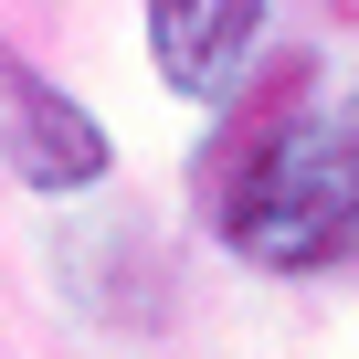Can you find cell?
Instances as JSON below:
<instances>
[{
    "label": "cell",
    "instance_id": "cell-1",
    "mask_svg": "<svg viewBox=\"0 0 359 359\" xmlns=\"http://www.w3.org/2000/svg\"><path fill=\"white\" fill-rule=\"evenodd\" d=\"M233 254L264 275H317V264H359V106L285 127L222 212Z\"/></svg>",
    "mask_w": 359,
    "mask_h": 359
},
{
    "label": "cell",
    "instance_id": "cell-2",
    "mask_svg": "<svg viewBox=\"0 0 359 359\" xmlns=\"http://www.w3.org/2000/svg\"><path fill=\"white\" fill-rule=\"evenodd\" d=\"M148 32H158V74L180 95H201V106H222L264 64V11L254 0H158Z\"/></svg>",
    "mask_w": 359,
    "mask_h": 359
},
{
    "label": "cell",
    "instance_id": "cell-3",
    "mask_svg": "<svg viewBox=\"0 0 359 359\" xmlns=\"http://www.w3.org/2000/svg\"><path fill=\"white\" fill-rule=\"evenodd\" d=\"M0 158H11L32 191H85L106 180V137L74 95H53L43 74H11V127H0Z\"/></svg>",
    "mask_w": 359,
    "mask_h": 359
}]
</instances>
